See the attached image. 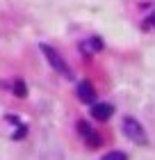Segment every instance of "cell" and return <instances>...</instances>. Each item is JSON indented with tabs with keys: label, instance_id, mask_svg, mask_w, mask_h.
Returning a JSON list of instances; mask_svg holds the SVG:
<instances>
[{
	"label": "cell",
	"instance_id": "6da1fadb",
	"mask_svg": "<svg viewBox=\"0 0 155 160\" xmlns=\"http://www.w3.org/2000/svg\"><path fill=\"white\" fill-rule=\"evenodd\" d=\"M121 128H123V135L128 137L130 142H135V144H142V147H146V144H148L146 130L142 128V123H139L137 119H132V117H125V119H123V123H121Z\"/></svg>",
	"mask_w": 155,
	"mask_h": 160
},
{
	"label": "cell",
	"instance_id": "7a4b0ae2",
	"mask_svg": "<svg viewBox=\"0 0 155 160\" xmlns=\"http://www.w3.org/2000/svg\"><path fill=\"white\" fill-rule=\"evenodd\" d=\"M41 50H43V55H46V60H48V64L53 67L57 73H62V76H69V64H66L64 60H62V55L57 53V50L53 48V46H48V43H41Z\"/></svg>",
	"mask_w": 155,
	"mask_h": 160
},
{
	"label": "cell",
	"instance_id": "3957f363",
	"mask_svg": "<svg viewBox=\"0 0 155 160\" xmlns=\"http://www.w3.org/2000/svg\"><path fill=\"white\" fill-rule=\"evenodd\" d=\"M112 112H114V108L109 105V103H94V108H91V114H94L98 121L109 119V117H112Z\"/></svg>",
	"mask_w": 155,
	"mask_h": 160
},
{
	"label": "cell",
	"instance_id": "277c9868",
	"mask_svg": "<svg viewBox=\"0 0 155 160\" xmlns=\"http://www.w3.org/2000/svg\"><path fill=\"white\" fill-rule=\"evenodd\" d=\"M78 128H80V135H82L85 140L91 144V147H98V144H100V137L94 133V128H91V126H87L85 121H80V123H78Z\"/></svg>",
	"mask_w": 155,
	"mask_h": 160
},
{
	"label": "cell",
	"instance_id": "5b68a950",
	"mask_svg": "<svg viewBox=\"0 0 155 160\" xmlns=\"http://www.w3.org/2000/svg\"><path fill=\"white\" fill-rule=\"evenodd\" d=\"M78 98L82 101V103H94V98H96L94 87H91L89 82H80V85H78Z\"/></svg>",
	"mask_w": 155,
	"mask_h": 160
},
{
	"label": "cell",
	"instance_id": "8992f818",
	"mask_svg": "<svg viewBox=\"0 0 155 160\" xmlns=\"http://www.w3.org/2000/svg\"><path fill=\"white\" fill-rule=\"evenodd\" d=\"M103 160H128V156L121 153V151H109V153L103 156Z\"/></svg>",
	"mask_w": 155,
	"mask_h": 160
}]
</instances>
